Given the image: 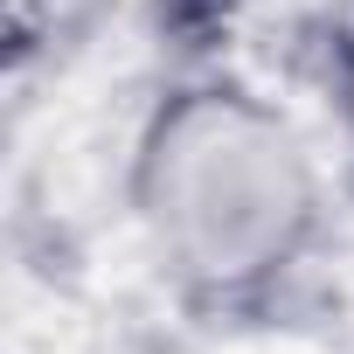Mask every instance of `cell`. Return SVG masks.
Wrapping results in <instances>:
<instances>
[{
    "label": "cell",
    "mask_w": 354,
    "mask_h": 354,
    "mask_svg": "<svg viewBox=\"0 0 354 354\" xmlns=\"http://www.w3.org/2000/svg\"><path fill=\"white\" fill-rule=\"evenodd\" d=\"M139 195L160 250L209 285H243L285 264L313 223V174L292 132L223 91L160 118Z\"/></svg>",
    "instance_id": "1"
},
{
    "label": "cell",
    "mask_w": 354,
    "mask_h": 354,
    "mask_svg": "<svg viewBox=\"0 0 354 354\" xmlns=\"http://www.w3.org/2000/svg\"><path fill=\"white\" fill-rule=\"evenodd\" d=\"M340 104H347V118H354V35H347V49H340Z\"/></svg>",
    "instance_id": "2"
}]
</instances>
